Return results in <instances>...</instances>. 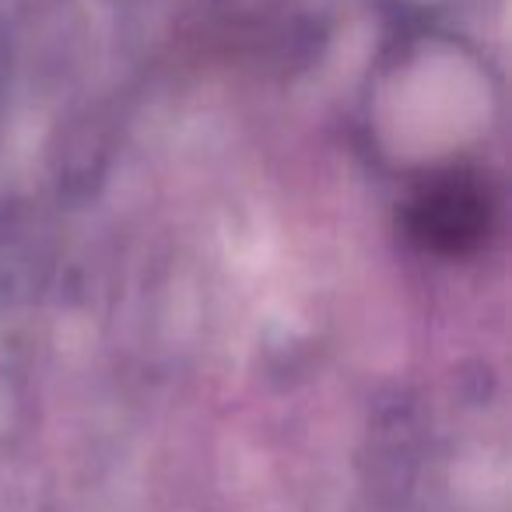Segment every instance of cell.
Segmentation results:
<instances>
[{"label": "cell", "mask_w": 512, "mask_h": 512, "mask_svg": "<svg viewBox=\"0 0 512 512\" xmlns=\"http://www.w3.org/2000/svg\"><path fill=\"white\" fill-rule=\"evenodd\" d=\"M491 197L477 179L446 176L428 183L407 211V228L425 249L435 253H467L488 235Z\"/></svg>", "instance_id": "1"}]
</instances>
